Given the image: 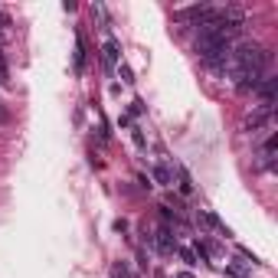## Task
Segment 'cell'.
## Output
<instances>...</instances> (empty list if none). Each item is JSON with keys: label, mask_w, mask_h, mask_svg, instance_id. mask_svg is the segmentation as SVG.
Returning a JSON list of instances; mask_svg holds the SVG:
<instances>
[{"label": "cell", "mask_w": 278, "mask_h": 278, "mask_svg": "<svg viewBox=\"0 0 278 278\" xmlns=\"http://www.w3.org/2000/svg\"><path fill=\"white\" fill-rule=\"evenodd\" d=\"M111 278H128V265H125V262H118L115 269H111Z\"/></svg>", "instance_id": "obj_7"}, {"label": "cell", "mask_w": 278, "mask_h": 278, "mask_svg": "<svg viewBox=\"0 0 278 278\" xmlns=\"http://www.w3.org/2000/svg\"><path fill=\"white\" fill-rule=\"evenodd\" d=\"M180 193H187V197L193 193V183H190V174H187V170H180Z\"/></svg>", "instance_id": "obj_5"}, {"label": "cell", "mask_w": 278, "mask_h": 278, "mask_svg": "<svg viewBox=\"0 0 278 278\" xmlns=\"http://www.w3.org/2000/svg\"><path fill=\"white\" fill-rule=\"evenodd\" d=\"M177 278H193V275H190V272H180V275H177Z\"/></svg>", "instance_id": "obj_9"}, {"label": "cell", "mask_w": 278, "mask_h": 278, "mask_svg": "<svg viewBox=\"0 0 278 278\" xmlns=\"http://www.w3.org/2000/svg\"><path fill=\"white\" fill-rule=\"evenodd\" d=\"M180 259H183V262H190V265H193V259H197V255H193L190 249H180Z\"/></svg>", "instance_id": "obj_8"}, {"label": "cell", "mask_w": 278, "mask_h": 278, "mask_svg": "<svg viewBox=\"0 0 278 278\" xmlns=\"http://www.w3.org/2000/svg\"><path fill=\"white\" fill-rule=\"evenodd\" d=\"M118 43H115V40H105V66H108V69H111V66H115V59H118Z\"/></svg>", "instance_id": "obj_2"}, {"label": "cell", "mask_w": 278, "mask_h": 278, "mask_svg": "<svg viewBox=\"0 0 278 278\" xmlns=\"http://www.w3.org/2000/svg\"><path fill=\"white\" fill-rule=\"evenodd\" d=\"M255 92L262 95V105H265V108H272V105H275V92H278V79L265 75V79L259 82V88H255Z\"/></svg>", "instance_id": "obj_1"}, {"label": "cell", "mask_w": 278, "mask_h": 278, "mask_svg": "<svg viewBox=\"0 0 278 278\" xmlns=\"http://www.w3.org/2000/svg\"><path fill=\"white\" fill-rule=\"evenodd\" d=\"M154 177H157V183H170V170H167V167H154Z\"/></svg>", "instance_id": "obj_6"}, {"label": "cell", "mask_w": 278, "mask_h": 278, "mask_svg": "<svg viewBox=\"0 0 278 278\" xmlns=\"http://www.w3.org/2000/svg\"><path fill=\"white\" fill-rule=\"evenodd\" d=\"M157 246H160V252H174V242H170V229H160L157 232Z\"/></svg>", "instance_id": "obj_3"}, {"label": "cell", "mask_w": 278, "mask_h": 278, "mask_svg": "<svg viewBox=\"0 0 278 278\" xmlns=\"http://www.w3.org/2000/svg\"><path fill=\"white\" fill-rule=\"evenodd\" d=\"M275 147H278V138L272 135L269 141H265V147H262V157H265V160H272V154H275Z\"/></svg>", "instance_id": "obj_4"}]
</instances>
